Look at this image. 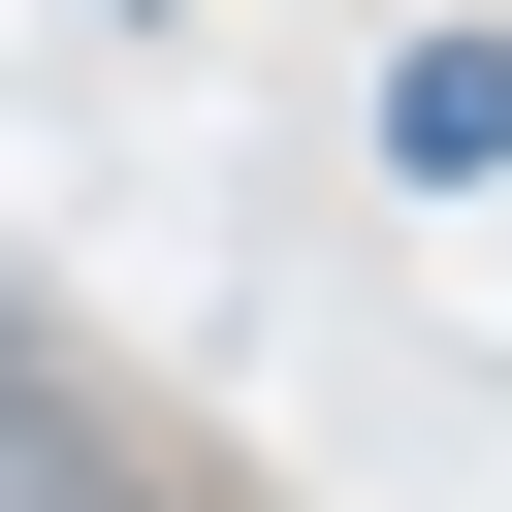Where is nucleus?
<instances>
[{
  "label": "nucleus",
  "mask_w": 512,
  "mask_h": 512,
  "mask_svg": "<svg viewBox=\"0 0 512 512\" xmlns=\"http://www.w3.org/2000/svg\"><path fill=\"white\" fill-rule=\"evenodd\" d=\"M128 480H160V448H128V416H96V384L0 320V512H128Z\"/></svg>",
  "instance_id": "obj_1"
},
{
  "label": "nucleus",
  "mask_w": 512,
  "mask_h": 512,
  "mask_svg": "<svg viewBox=\"0 0 512 512\" xmlns=\"http://www.w3.org/2000/svg\"><path fill=\"white\" fill-rule=\"evenodd\" d=\"M384 160H416V192H512V32H416V64H384Z\"/></svg>",
  "instance_id": "obj_2"
}]
</instances>
